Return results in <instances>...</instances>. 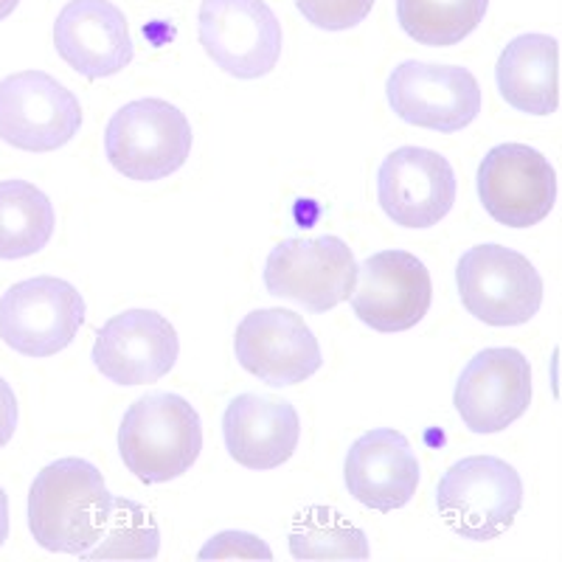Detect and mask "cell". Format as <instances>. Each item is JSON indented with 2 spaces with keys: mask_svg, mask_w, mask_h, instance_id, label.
I'll list each match as a JSON object with an SVG mask.
<instances>
[{
  "mask_svg": "<svg viewBox=\"0 0 562 562\" xmlns=\"http://www.w3.org/2000/svg\"><path fill=\"white\" fill-rule=\"evenodd\" d=\"M113 495L97 464L68 456L45 464L29 490V529L40 549L85 557L108 526Z\"/></svg>",
  "mask_w": 562,
  "mask_h": 562,
  "instance_id": "1",
  "label": "cell"
},
{
  "mask_svg": "<svg viewBox=\"0 0 562 562\" xmlns=\"http://www.w3.org/2000/svg\"><path fill=\"white\" fill-rule=\"evenodd\" d=\"M203 450V422L180 394H147L124 411L119 453L144 484H167L194 467Z\"/></svg>",
  "mask_w": 562,
  "mask_h": 562,
  "instance_id": "2",
  "label": "cell"
},
{
  "mask_svg": "<svg viewBox=\"0 0 562 562\" xmlns=\"http://www.w3.org/2000/svg\"><path fill=\"white\" fill-rule=\"evenodd\" d=\"M192 144V124L167 99H135L113 113L104 130L110 167L138 183H155L183 169Z\"/></svg>",
  "mask_w": 562,
  "mask_h": 562,
  "instance_id": "3",
  "label": "cell"
},
{
  "mask_svg": "<svg viewBox=\"0 0 562 562\" xmlns=\"http://www.w3.org/2000/svg\"><path fill=\"white\" fill-rule=\"evenodd\" d=\"M445 524L464 540L486 543L504 535L524 506V481L498 456H467L436 486Z\"/></svg>",
  "mask_w": 562,
  "mask_h": 562,
  "instance_id": "4",
  "label": "cell"
},
{
  "mask_svg": "<svg viewBox=\"0 0 562 562\" xmlns=\"http://www.w3.org/2000/svg\"><path fill=\"white\" fill-rule=\"evenodd\" d=\"M464 310L490 326L529 324L543 307V276L518 250L475 245L456 265Z\"/></svg>",
  "mask_w": 562,
  "mask_h": 562,
  "instance_id": "5",
  "label": "cell"
},
{
  "mask_svg": "<svg viewBox=\"0 0 562 562\" xmlns=\"http://www.w3.org/2000/svg\"><path fill=\"white\" fill-rule=\"evenodd\" d=\"M85 324V299L70 281L34 276L0 295V340L23 358L68 349Z\"/></svg>",
  "mask_w": 562,
  "mask_h": 562,
  "instance_id": "6",
  "label": "cell"
},
{
  "mask_svg": "<svg viewBox=\"0 0 562 562\" xmlns=\"http://www.w3.org/2000/svg\"><path fill=\"white\" fill-rule=\"evenodd\" d=\"M358 284V259L340 237L284 239L265 262V288L281 301H293L324 315L349 301Z\"/></svg>",
  "mask_w": 562,
  "mask_h": 562,
  "instance_id": "7",
  "label": "cell"
},
{
  "mask_svg": "<svg viewBox=\"0 0 562 562\" xmlns=\"http://www.w3.org/2000/svg\"><path fill=\"white\" fill-rule=\"evenodd\" d=\"M82 104L45 70H18L0 82V140L23 153H54L79 135Z\"/></svg>",
  "mask_w": 562,
  "mask_h": 562,
  "instance_id": "8",
  "label": "cell"
},
{
  "mask_svg": "<svg viewBox=\"0 0 562 562\" xmlns=\"http://www.w3.org/2000/svg\"><path fill=\"white\" fill-rule=\"evenodd\" d=\"M203 52L237 79H262L281 59V23L265 0H203L198 14Z\"/></svg>",
  "mask_w": 562,
  "mask_h": 562,
  "instance_id": "9",
  "label": "cell"
},
{
  "mask_svg": "<svg viewBox=\"0 0 562 562\" xmlns=\"http://www.w3.org/2000/svg\"><path fill=\"white\" fill-rule=\"evenodd\" d=\"M385 97L405 124L459 133L481 113V85L470 68L405 59L391 70Z\"/></svg>",
  "mask_w": 562,
  "mask_h": 562,
  "instance_id": "10",
  "label": "cell"
},
{
  "mask_svg": "<svg viewBox=\"0 0 562 562\" xmlns=\"http://www.w3.org/2000/svg\"><path fill=\"white\" fill-rule=\"evenodd\" d=\"M479 198L486 214L506 228L543 223L557 203V172L529 144H498L479 167Z\"/></svg>",
  "mask_w": 562,
  "mask_h": 562,
  "instance_id": "11",
  "label": "cell"
},
{
  "mask_svg": "<svg viewBox=\"0 0 562 562\" xmlns=\"http://www.w3.org/2000/svg\"><path fill=\"white\" fill-rule=\"evenodd\" d=\"M234 355L248 374L273 389L310 380L324 366L315 333L293 310H254L234 335Z\"/></svg>",
  "mask_w": 562,
  "mask_h": 562,
  "instance_id": "12",
  "label": "cell"
},
{
  "mask_svg": "<svg viewBox=\"0 0 562 562\" xmlns=\"http://www.w3.org/2000/svg\"><path fill=\"white\" fill-rule=\"evenodd\" d=\"M351 310L374 333L414 329L430 310L434 281L422 259L408 250H380L358 265Z\"/></svg>",
  "mask_w": 562,
  "mask_h": 562,
  "instance_id": "13",
  "label": "cell"
},
{
  "mask_svg": "<svg viewBox=\"0 0 562 562\" xmlns=\"http://www.w3.org/2000/svg\"><path fill=\"white\" fill-rule=\"evenodd\" d=\"M531 369L520 349L495 346L479 351L461 371L453 405L470 434H501L529 411Z\"/></svg>",
  "mask_w": 562,
  "mask_h": 562,
  "instance_id": "14",
  "label": "cell"
},
{
  "mask_svg": "<svg viewBox=\"0 0 562 562\" xmlns=\"http://www.w3.org/2000/svg\"><path fill=\"white\" fill-rule=\"evenodd\" d=\"M180 355L169 318L155 310H124L97 333L90 360L115 385H149L167 378Z\"/></svg>",
  "mask_w": 562,
  "mask_h": 562,
  "instance_id": "15",
  "label": "cell"
},
{
  "mask_svg": "<svg viewBox=\"0 0 562 562\" xmlns=\"http://www.w3.org/2000/svg\"><path fill=\"white\" fill-rule=\"evenodd\" d=\"M378 200L400 228H434L456 203V172L434 149L400 147L380 167Z\"/></svg>",
  "mask_w": 562,
  "mask_h": 562,
  "instance_id": "16",
  "label": "cell"
},
{
  "mask_svg": "<svg viewBox=\"0 0 562 562\" xmlns=\"http://www.w3.org/2000/svg\"><path fill=\"white\" fill-rule=\"evenodd\" d=\"M57 54L85 79L122 74L135 57L127 18L110 0H70L54 23Z\"/></svg>",
  "mask_w": 562,
  "mask_h": 562,
  "instance_id": "17",
  "label": "cell"
},
{
  "mask_svg": "<svg viewBox=\"0 0 562 562\" xmlns=\"http://www.w3.org/2000/svg\"><path fill=\"white\" fill-rule=\"evenodd\" d=\"M344 481L358 504L374 512L403 509L419 486V461L408 436L394 428H374L360 436L344 461Z\"/></svg>",
  "mask_w": 562,
  "mask_h": 562,
  "instance_id": "18",
  "label": "cell"
},
{
  "mask_svg": "<svg viewBox=\"0 0 562 562\" xmlns=\"http://www.w3.org/2000/svg\"><path fill=\"white\" fill-rule=\"evenodd\" d=\"M225 450L237 464L265 473L293 459L301 439L299 411L288 400L239 394L223 414Z\"/></svg>",
  "mask_w": 562,
  "mask_h": 562,
  "instance_id": "19",
  "label": "cell"
},
{
  "mask_svg": "<svg viewBox=\"0 0 562 562\" xmlns=\"http://www.w3.org/2000/svg\"><path fill=\"white\" fill-rule=\"evenodd\" d=\"M495 82L506 104L526 115L560 108V43L549 34H520L501 52Z\"/></svg>",
  "mask_w": 562,
  "mask_h": 562,
  "instance_id": "20",
  "label": "cell"
},
{
  "mask_svg": "<svg viewBox=\"0 0 562 562\" xmlns=\"http://www.w3.org/2000/svg\"><path fill=\"white\" fill-rule=\"evenodd\" d=\"M57 214L29 180H0V259H26L52 243Z\"/></svg>",
  "mask_w": 562,
  "mask_h": 562,
  "instance_id": "21",
  "label": "cell"
},
{
  "mask_svg": "<svg viewBox=\"0 0 562 562\" xmlns=\"http://www.w3.org/2000/svg\"><path fill=\"white\" fill-rule=\"evenodd\" d=\"M490 0H396V20L419 45L450 48L484 23Z\"/></svg>",
  "mask_w": 562,
  "mask_h": 562,
  "instance_id": "22",
  "label": "cell"
},
{
  "mask_svg": "<svg viewBox=\"0 0 562 562\" xmlns=\"http://www.w3.org/2000/svg\"><path fill=\"white\" fill-rule=\"evenodd\" d=\"M290 554L295 560H369V540L338 509L310 506L290 531Z\"/></svg>",
  "mask_w": 562,
  "mask_h": 562,
  "instance_id": "23",
  "label": "cell"
},
{
  "mask_svg": "<svg viewBox=\"0 0 562 562\" xmlns=\"http://www.w3.org/2000/svg\"><path fill=\"white\" fill-rule=\"evenodd\" d=\"M160 551V531L155 518L130 498H113L108 526L85 560H155Z\"/></svg>",
  "mask_w": 562,
  "mask_h": 562,
  "instance_id": "24",
  "label": "cell"
},
{
  "mask_svg": "<svg viewBox=\"0 0 562 562\" xmlns=\"http://www.w3.org/2000/svg\"><path fill=\"white\" fill-rule=\"evenodd\" d=\"M295 9L321 32H349L374 9V0H295Z\"/></svg>",
  "mask_w": 562,
  "mask_h": 562,
  "instance_id": "25",
  "label": "cell"
},
{
  "mask_svg": "<svg viewBox=\"0 0 562 562\" xmlns=\"http://www.w3.org/2000/svg\"><path fill=\"white\" fill-rule=\"evenodd\" d=\"M231 557H245V560H273V551L265 540L248 531H220L211 537L200 551V560H231Z\"/></svg>",
  "mask_w": 562,
  "mask_h": 562,
  "instance_id": "26",
  "label": "cell"
},
{
  "mask_svg": "<svg viewBox=\"0 0 562 562\" xmlns=\"http://www.w3.org/2000/svg\"><path fill=\"white\" fill-rule=\"evenodd\" d=\"M18 396H14L12 385L0 378V450L12 441L14 430H18Z\"/></svg>",
  "mask_w": 562,
  "mask_h": 562,
  "instance_id": "27",
  "label": "cell"
},
{
  "mask_svg": "<svg viewBox=\"0 0 562 562\" xmlns=\"http://www.w3.org/2000/svg\"><path fill=\"white\" fill-rule=\"evenodd\" d=\"M7 540H9V498H7V490L0 486V549H3Z\"/></svg>",
  "mask_w": 562,
  "mask_h": 562,
  "instance_id": "28",
  "label": "cell"
},
{
  "mask_svg": "<svg viewBox=\"0 0 562 562\" xmlns=\"http://www.w3.org/2000/svg\"><path fill=\"white\" fill-rule=\"evenodd\" d=\"M18 3H20V0H0V20H7L9 14L18 9Z\"/></svg>",
  "mask_w": 562,
  "mask_h": 562,
  "instance_id": "29",
  "label": "cell"
}]
</instances>
